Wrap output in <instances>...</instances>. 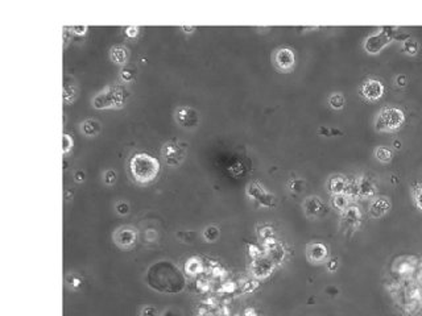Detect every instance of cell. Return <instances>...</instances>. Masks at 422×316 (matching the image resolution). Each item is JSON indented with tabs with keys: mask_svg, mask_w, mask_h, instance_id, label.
Masks as SVG:
<instances>
[{
	"mask_svg": "<svg viewBox=\"0 0 422 316\" xmlns=\"http://www.w3.org/2000/svg\"><path fill=\"white\" fill-rule=\"evenodd\" d=\"M131 173L139 183H149L159 174L160 165L152 156L137 153L131 159Z\"/></svg>",
	"mask_w": 422,
	"mask_h": 316,
	"instance_id": "obj_1",
	"label": "cell"
},
{
	"mask_svg": "<svg viewBox=\"0 0 422 316\" xmlns=\"http://www.w3.org/2000/svg\"><path fill=\"white\" fill-rule=\"evenodd\" d=\"M404 122H405V115L400 108L388 107L379 112L375 122V128L379 132H395L401 128Z\"/></svg>",
	"mask_w": 422,
	"mask_h": 316,
	"instance_id": "obj_2",
	"label": "cell"
},
{
	"mask_svg": "<svg viewBox=\"0 0 422 316\" xmlns=\"http://www.w3.org/2000/svg\"><path fill=\"white\" fill-rule=\"evenodd\" d=\"M393 40V32H388V28H384L379 33L371 34L364 41V49L370 54H378Z\"/></svg>",
	"mask_w": 422,
	"mask_h": 316,
	"instance_id": "obj_3",
	"label": "cell"
},
{
	"mask_svg": "<svg viewBox=\"0 0 422 316\" xmlns=\"http://www.w3.org/2000/svg\"><path fill=\"white\" fill-rule=\"evenodd\" d=\"M362 95L366 98L367 100L370 102H375V100H379L384 94V86L380 81L378 79H368L362 85Z\"/></svg>",
	"mask_w": 422,
	"mask_h": 316,
	"instance_id": "obj_4",
	"label": "cell"
},
{
	"mask_svg": "<svg viewBox=\"0 0 422 316\" xmlns=\"http://www.w3.org/2000/svg\"><path fill=\"white\" fill-rule=\"evenodd\" d=\"M294 62H296L294 53H293L290 49H278L277 52H276V54H274V63H276V66H277L280 70L289 71L290 69H293Z\"/></svg>",
	"mask_w": 422,
	"mask_h": 316,
	"instance_id": "obj_5",
	"label": "cell"
},
{
	"mask_svg": "<svg viewBox=\"0 0 422 316\" xmlns=\"http://www.w3.org/2000/svg\"><path fill=\"white\" fill-rule=\"evenodd\" d=\"M177 122L185 127V128H193L198 124V114L190 107H181L176 112Z\"/></svg>",
	"mask_w": 422,
	"mask_h": 316,
	"instance_id": "obj_6",
	"label": "cell"
},
{
	"mask_svg": "<svg viewBox=\"0 0 422 316\" xmlns=\"http://www.w3.org/2000/svg\"><path fill=\"white\" fill-rule=\"evenodd\" d=\"M114 239H115V243L119 246L131 248L135 244V240H136V232L131 227H122V228H119L116 231Z\"/></svg>",
	"mask_w": 422,
	"mask_h": 316,
	"instance_id": "obj_7",
	"label": "cell"
},
{
	"mask_svg": "<svg viewBox=\"0 0 422 316\" xmlns=\"http://www.w3.org/2000/svg\"><path fill=\"white\" fill-rule=\"evenodd\" d=\"M163 155L164 157H165L167 163H169V165H177V163H180V162L182 161V158H184V148H181L180 145L173 143L167 144V145L164 147Z\"/></svg>",
	"mask_w": 422,
	"mask_h": 316,
	"instance_id": "obj_8",
	"label": "cell"
},
{
	"mask_svg": "<svg viewBox=\"0 0 422 316\" xmlns=\"http://www.w3.org/2000/svg\"><path fill=\"white\" fill-rule=\"evenodd\" d=\"M327 257V249L326 246L322 245V244H311V245L307 246V258L309 261L318 262L325 261Z\"/></svg>",
	"mask_w": 422,
	"mask_h": 316,
	"instance_id": "obj_9",
	"label": "cell"
},
{
	"mask_svg": "<svg viewBox=\"0 0 422 316\" xmlns=\"http://www.w3.org/2000/svg\"><path fill=\"white\" fill-rule=\"evenodd\" d=\"M391 210V202L388 198H376L371 203L370 213L374 217H382Z\"/></svg>",
	"mask_w": 422,
	"mask_h": 316,
	"instance_id": "obj_10",
	"label": "cell"
},
{
	"mask_svg": "<svg viewBox=\"0 0 422 316\" xmlns=\"http://www.w3.org/2000/svg\"><path fill=\"white\" fill-rule=\"evenodd\" d=\"M305 210H306V213L309 216H311V215L317 216L322 212L323 206L318 198H309L305 203Z\"/></svg>",
	"mask_w": 422,
	"mask_h": 316,
	"instance_id": "obj_11",
	"label": "cell"
},
{
	"mask_svg": "<svg viewBox=\"0 0 422 316\" xmlns=\"http://www.w3.org/2000/svg\"><path fill=\"white\" fill-rule=\"evenodd\" d=\"M375 157L378 158L379 162H383V163H388V162L392 161L393 153L392 151L387 147H378L375 149Z\"/></svg>",
	"mask_w": 422,
	"mask_h": 316,
	"instance_id": "obj_12",
	"label": "cell"
},
{
	"mask_svg": "<svg viewBox=\"0 0 422 316\" xmlns=\"http://www.w3.org/2000/svg\"><path fill=\"white\" fill-rule=\"evenodd\" d=\"M127 57H128V50L122 46H116V48H112L111 50V58L114 62H118L120 65L127 61Z\"/></svg>",
	"mask_w": 422,
	"mask_h": 316,
	"instance_id": "obj_13",
	"label": "cell"
},
{
	"mask_svg": "<svg viewBox=\"0 0 422 316\" xmlns=\"http://www.w3.org/2000/svg\"><path fill=\"white\" fill-rule=\"evenodd\" d=\"M82 132L90 137L95 136L96 133L99 132V123L94 122V120H87V122L82 123Z\"/></svg>",
	"mask_w": 422,
	"mask_h": 316,
	"instance_id": "obj_14",
	"label": "cell"
},
{
	"mask_svg": "<svg viewBox=\"0 0 422 316\" xmlns=\"http://www.w3.org/2000/svg\"><path fill=\"white\" fill-rule=\"evenodd\" d=\"M329 103L334 110H341L345 106V96L339 94V92L331 94V96L329 98Z\"/></svg>",
	"mask_w": 422,
	"mask_h": 316,
	"instance_id": "obj_15",
	"label": "cell"
},
{
	"mask_svg": "<svg viewBox=\"0 0 422 316\" xmlns=\"http://www.w3.org/2000/svg\"><path fill=\"white\" fill-rule=\"evenodd\" d=\"M419 42L415 40H405L403 44V50L409 55H416L419 53Z\"/></svg>",
	"mask_w": 422,
	"mask_h": 316,
	"instance_id": "obj_16",
	"label": "cell"
},
{
	"mask_svg": "<svg viewBox=\"0 0 422 316\" xmlns=\"http://www.w3.org/2000/svg\"><path fill=\"white\" fill-rule=\"evenodd\" d=\"M358 190H359V192L363 196H371V195L375 194V186L372 182H370V180H362L359 184V187H358Z\"/></svg>",
	"mask_w": 422,
	"mask_h": 316,
	"instance_id": "obj_17",
	"label": "cell"
},
{
	"mask_svg": "<svg viewBox=\"0 0 422 316\" xmlns=\"http://www.w3.org/2000/svg\"><path fill=\"white\" fill-rule=\"evenodd\" d=\"M141 316H159V314H157L156 309L148 306V307H144V309L141 310Z\"/></svg>",
	"mask_w": 422,
	"mask_h": 316,
	"instance_id": "obj_18",
	"label": "cell"
},
{
	"mask_svg": "<svg viewBox=\"0 0 422 316\" xmlns=\"http://www.w3.org/2000/svg\"><path fill=\"white\" fill-rule=\"evenodd\" d=\"M415 202L416 206L419 207L420 210L422 211V187H420L415 194Z\"/></svg>",
	"mask_w": 422,
	"mask_h": 316,
	"instance_id": "obj_19",
	"label": "cell"
},
{
	"mask_svg": "<svg viewBox=\"0 0 422 316\" xmlns=\"http://www.w3.org/2000/svg\"><path fill=\"white\" fill-rule=\"evenodd\" d=\"M396 82H397V85L401 86V87H403V86L407 85V78L403 77V75H400V77H397Z\"/></svg>",
	"mask_w": 422,
	"mask_h": 316,
	"instance_id": "obj_20",
	"label": "cell"
}]
</instances>
